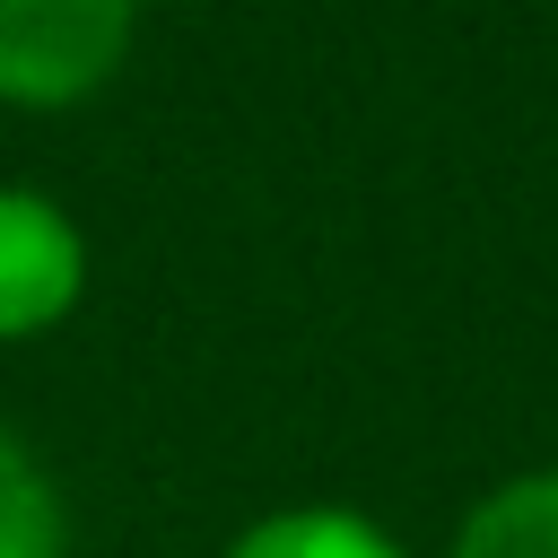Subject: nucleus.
Listing matches in <instances>:
<instances>
[{"label": "nucleus", "instance_id": "1", "mask_svg": "<svg viewBox=\"0 0 558 558\" xmlns=\"http://www.w3.org/2000/svg\"><path fill=\"white\" fill-rule=\"evenodd\" d=\"M140 0H0V105H78L131 52Z\"/></svg>", "mask_w": 558, "mask_h": 558}, {"label": "nucleus", "instance_id": "2", "mask_svg": "<svg viewBox=\"0 0 558 558\" xmlns=\"http://www.w3.org/2000/svg\"><path fill=\"white\" fill-rule=\"evenodd\" d=\"M87 296V235L78 218L35 192L0 183V340H44Z\"/></svg>", "mask_w": 558, "mask_h": 558}, {"label": "nucleus", "instance_id": "3", "mask_svg": "<svg viewBox=\"0 0 558 558\" xmlns=\"http://www.w3.org/2000/svg\"><path fill=\"white\" fill-rule=\"evenodd\" d=\"M453 558H558V471H514V480H497V488L462 514Z\"/></svg>", "mask_w": 558, "mask_h": 558}, {"label": "nucleus", "instance_id": "4", "mask_svg": "<svg viewBox=\"0 0 558 558\" xmlns=\"http://www.w3.org/2000/svg\"><path fill=\"white\" fill-rule=\"evenodd\" d=\"M227 558H401V541L357 506H279L227 541Z\"/></svg>", "mask_w": 558, "mask_h": 558}, {"label": "nucleus", "instance_id": "5", "mask_svg": "<svg viewBox=\"0 0 558 558\" xmlns=\"http://www.w3.org/2000/svg\"><path fill=\"white\" fill-rule=\"evenodd\" d=\"M0 558H61V506L44 462L0 427Z\"/></svg>", "mask_w": 558, "mask_h": 558}]
</instances>
